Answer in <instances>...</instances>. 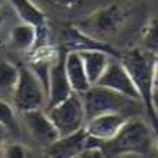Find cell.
Listing matches in <instances>:
<instances>
[{
  "label": "cell",
  "instance_id": "obj_1",
  "mask_svg": "<svg viewBox=\"0 0 158 158\" xmlns=\"http://www.w3.org/2000/svg\"><path fill=\"white\" fill-rule=\"evenodd\" d=\"M119 62L124 65L127 72L132 79L137 88L139 101L145 109L147 117L151 121L152 129L158 134V118L152 106V94H154V62L155 55L145 49H134L121 52Z\"/></svg>",
  "mask_w": 158,
  "mask_h": 158
},
{
  "label": "cell",
  "instance_id": "obj_2",
  "mask_svg": "<svg viewBox=\"0 0 158 158\" xmlns=\"http://www.w3.org/2000/svg\"><path fill=\"white\" fill-rule=\"evenodd\" d=\"M154 145V129L144 119L129 117L109 141L102 142L101 150L106 158L121 155H147Z\"/></svg>",
  "mask_w": 158,
  "mask_h": 158
},
{
  "label": "cell",
  "instance_id": "obj_3",
  "mask_svg": "<svg viewBox=\"0 0 158 158\" xmlns=\"http://www.w3.org/2000/svg\"><path fill=\"white\" fill-rule=\"evenodd\" d=\"M128 19V13L119 3H111L104 7L96 9L75 23L79 29L86 35L99 40L108 42L117 36L124 27Z\"/></svg>",
  "mask_w": 158,
  "mask_h": 158
},
{
  "label": "cell",
  "instance_id": "obj_4",
  "mask_svg": "<svg viewBox=\"0 0 158 158\" xmlns=\"http://www.w3.org/2000/svg\"><path fill=\"white\" fill-rule=\"evenodd\" d=\"M81 98L83 102L86 119L108 112H118L127 115L128 112H131L134 105L141 104V101L127 98L118 92H114L108 88L99 86V85H92L86 92L81 94Z\"/></svg>",
  "mask_w": 158,
  "mask_h": 158
},
{
  "label": "cell",
  "instance_id": "obj_5",
  "mask_svg": "<svg viewBox=\"0 0 158 158\" xmlns=\"http://www.w3.org/2000/svg\"><path fill=\"white\" fill-rule=\"evenodd\" d=\"M12 98L13 108L23 114L33 109H43V106H46L48 94L33 72L27 66H20L16 85L12 91Z\"/></svg>",
  "mask_w": 158,
  "mask_h": 158
},
{
  "label": "cell",
  "instance_id": "obj_6",
  "mask_svg": "<svg viewBox=\"0 0 158 158\" xmlns=\"http://www.w3.org/2000/svg\"><path fill=\"white\" fill-rule=\"evenodd\" d=\"M46 114L58 129L59 137L73 134L82 129L86 122L83 102L79 94L72 92L71 95L59 104L46 108Z\"/></svg>",
  "mask_w": 158,
  "mask_h": 158
},
{
  "label": "cell",
  "instance_id": "obj_7",
  "mask_svg": "<svg viewBox=\"0 0 158 158\" xmlns=\"http://www.w3.org/2000/svg\"><path fill=\"white\" fill-rule=\"evenodd\" d=\"M101 145L102 142L89 137L82 128L73 134L59 137L49 147H46L45 151L48 158H73L82 151L89 148H101Z\"/></svg>",
  "mask_w": 158,
  "mask_h": 158
},
{
  "label": "cell",
  "instance_id": "obj_8",
  "mask_svg": "<svg viewBox=\"0 0 158 158\" xmlns=\"http://www.w3.org/2000/svg\"><path fill=\"white\" fill-rule=\"evenodd\" d=\"M62 39H63V46L65 50H73V52H85V50H99V52H105L109 56H112L115 59H119L121 52L117 50L109 42H104L99 39H95L86 35L85 32L79 29L78 26L73 25L66 26L62 30Z\"/></svg>",
  "mask_w": 158,
  "mask_h": 158
},
{
  "label": "cell",
  "instance_id": "obj_9",
  "mask_svg": "<svg viewBox=\"0 0 158 158\" xmlns=\"http://www.w3.org/2000/svg\"><path fill=\"white\" fill-rule=\"evenodd\" d=\"M95 85L108 88L111 91L118 92V94L127 96V98H131V99L139 101L137 88L134 85L132 79L127 72V69L124 68V65L119 62V59H111L109 65L106 66L105 72L98 79V82Z\"/></svg>",
  "mask_w": 158,
  "mask_h": 158
},
{
  "label": "cell",
  "instance_id": "obj_10",
  "mask_svg": "<svg viewBox=\"0 0 158 158\" xmlns=\"http://www.w3.org/2000/svg\"><path fill=\"white\" fill-rule=\"evenodd\" d=\"M23 121H25L26 129L36 144L46 148L52 142H55L59 138L58 129L55 128L53 122L48 117L46 111L43 109H33L23 112Z\"/></svg>",
  "mask_w": 158,
  "mask_h": 158
},
{
  "label": "cell",
  "instance_id": "obj_11",
  "mask_svg": "<svg viewBox=\"0 0 158 158\" xmlns=\"http://www.w3.org/2000/svg\"><path fill=\"white\" fill-rule=\"evenodd\" d=\"M127 119H128V117L124 115V114H101V115H96V117L86 119L83 129L89 137L95 138L99 142H106L111 138L115 137V134L119 131Z\"/></svg>",
  "mask_w": 158,
  "mask_h": 158
},
{
  "label": "cell",
  "instance_id": "obj_12",
  "mask_svg": "<svg viewBox=\"0 0 158 158\" xmlns=\"http://www.w3.org/2000/svg\"><path fill=\"white\" fill-rule=\"evenodd\" d=\"M65 53L60 52V56L58 60L52 65L49 72V81H48V101H46V108L52 106L55 104H59L60 101L71 95L72 88L68 81L66 72H65V62H63Z\"/></svg>",
  "mask_w": 158,
  "mask_h": 158
},
{
  "label": "cell",
  "instance_id": "obj_13",
  "mask_svg": "<svg viewBox=\"0 0 158 158\" xmlns=\"http://www.w3.org/2000/svg\"><path fill=\"white\" fill-rule=\"evenodd\" d=\"M63 62H65V72H66L68 81H69L72 91L79 94V95L86 92L92 85L88 81L86 72H85V68H83L82 59H81L79 53L73 52V50L65 52Z\"/></svg>",
  "mask_w": 158,
  "mask_h": 158
},
{
  "label": "cell",
  "instance_id": "obj_14",
  "mask_svg": "<svg viewBox=\"0 0 158 158\" xmlns=\"http://www.w3.org/2000/svg\"><path fill=\"white\" fill-rule=\"evenodd\" d=\"M22 23L33 26L35 29L48 26V17L33 0H7Z\"/></svg>",
  "mask_w": 158,
  "mask_h": 158
},
{
  "label": "cell",
  "instance_id": "obj_15",
  "mask_svg": "<svg viewBox=\"0 0 158 158\" xmlns=\"http://www.w3.org/2000/svg\"><path fill=\"white\" fill-rule=\"evenodd\" d=\"M78 53L82 59L88 81L91 85H95L109 65L112 56H109L105 52H99V50H85V52H78Z\"/></svg>",
  "mask_w": 158,
  "mask_h": 158
},
{
  "label": "cell",
  "instance_id": "obj_16",
  "mask_svg": "<svg viewBox=\"0 0 158 158\" xmlns=\"http://www.w3.org/2000/svg\"><path fill=\"white\" fill-rule=\"evenodd\" d=\"M9 39H10V43L17 50L29 53L36 45V29L33 26L20 22L19 25H16L10 30Z\"/></svg>",
  "mask_w": 158,
  "mask_h": 158
},
{
  "label": "cell",
  "instance_id": "obj_17",
  "mask_svg": "<svg viewBox=\"0 0 158 158\" xmlns=\"http://www.w3.org/2000/svg\"><path fill=\"white\" fill-rule=\"evenodd\" d=\"M17 76H19V68L12 62H0V92H10L16 85Z\"/></svg>",
  "mask_w": 158,
  "mask_h": 158
},
{
  "label": "cell",
  "instance_id": "obj_18",
  "mask_svg": "<svg viewBox=\"0 0 158 158\" xmlns=\"http://www.w3.org/2000/svg\"><path fill=\"white\" fill-rule=\"evenodd\" d=\"M141 40L144 49L154 55H158V17L148 20L141 32Z\"/></svg>",
  "mask_w": 158,
  "mask_h": 158
},
{
  "label": "cell",
  "instance_id": "obj_19",
  "mask_svg": "<svg viewBox=\"0 0 158 158\" xmlns=\"http://www.w3.org/2000/svg\"><path fill=\"white\" fill-rule=\"evenodd\" d=\"M0 124L4 125L10 132H15L17 129V121L15 108L6 101L0 99Z\"/></svg>",
  "mask_w": 158,
  "mask_h": 158
},
{
  "label": "cell",
  "instance_id": "obj_20",
  "mask_svg": "<svg viewBox=\"0 0 158 158\" xmlns=\"http://www.w3.org/2000/svg\"><path fill=\"white\" fill-rule=\"evenodd\" d=\"M2 158H32V152L25 144L20 142H7L4 145L2 154Z\"/></svg>",
  "mask_w": 158,
  "mask_h": 158
},
{
  "label": "cell",
  "instance_id": "obj_21",
  "mask_svg": "<svg viewBox=\"0 0 158 158\" xmlns=\"http://www.w3.org/2000/svg\"><path fill=\"white\" fill-rule=\"evenodd\" d=\"M49 4L59 9H65V10H72V9L78 7L82 3V0H45Z\"/></svg>",
  "mask_w": 158,
  "mask_h": 158
},
{
  "label": "cell",
  "instance_id": "obj_22",
  "mask_svg": "<svg viewBox=\"0 0 158 158\" xmlns=\"http://www.w3.org/2000/svg\"><path fill=\"white\" fill-rule=\"evenodd\" d=\"M73 158H106V157L104 155L101 148H89V150H85L82 152H79Z\"/></svg>",
  "mask_w": 158,
  "mask_h": 158
},
{
  "label": "cell",
  "instance_id": "obj_23",
  "mask_svg": "<svg viewBox=\"0 0 158 158\" xmlns=\"http://www.w3.org/2000/svg\"><path fill=\"white\" fill-rule=\"evenodd\" d=\"M9 131L4 125H2L0 124V154H2V151H3V148H4V145L7 144V137H9Z\"/></svg>",
  "mask_w": 158,
  "mask_h": 158
},
{
  "label": "cell",
  "instance_id": "obj_24",
  "mask_svg": "<svg viewBox=\"0 0 158 158\" xmlns=\"http://www.w3.org/2000/svg\"><path fill=\"white\" fill-rule=\"evenodd\" d=\"M152 106H154L155 115L158 118V86L154 88V94H152Z\"/></svg>",
  "mask_w": 158,
  "mask_h": 158
},
{
  "label": "cell",
  "instance_id": "obj_25",
  "mask_svg": "<svg viewBox=\"0 0 158 158\" xmlns=\"http://www.w3.org/2000/svg\"><path fill=\"white\" fill-rule=\"evenodd\" d=\"M154 85L158 86V55H155V62H154Z\"/></svg>",
  "mask_w": 158,
  "mask_h": 158
},
{
  "label": "cell",
  "instance_id": "obj_26",
  "mask_svg": "<svg viewBox=\"0 0 158 158\" xmlns=\"http://www.w3.org/2000/svg\"><path fill=\"white\" fill-rule=\"evenodd\" d=\"M4 23V19H3V15L0 13V27H2V25Z\"/></svg>",
  "mask_w": 158,
  "mask_h": 158
},
{
  "label": "cell",
  "instance_id": "obj_27",
  "mask_svg": "<svg viewBox=\"0 0 158 158\" xmlns=\"http://www.w3.org/2000/svg\"><path fill=\"white\" fill-rule=\"evenodd\" d=\"M154 144H155V148H157V151H158V135H157V139L154 141Z\"/></svg>",
  "mask_w": 158,
  "mask_h": 158
},
{
  "label": "cell",
  "instance_id": "obj_28",
  "mask_svg": "<svg viewBox=\"0 0 158 158\" xmlns=\"http://www.w3.org/2000/svg\"><path fill=\"white\" fill-rule=\"evenodd\" d=\"M3 2H4V0H0V6H2V4H3Z\"/></svg>",
  "mask_w": 158,
  "mask_h": 158
}]
</instances>
